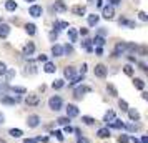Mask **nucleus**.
Masks as SVG:
<instances>
[{"label": "nucleus", "instance_id": "nucleus-1", "mask_svg": "<svg viewBox=\"0 0 148 143\" xmlns=\"http://www.w3.org/2000/svg\"><path fill=\"white\" fill-rule=\"evenodd\" d=\"M62 105H63V102H62L60 96H52L50 100H48V107H50V110H53V112H58V110L62 108Z\"/></svg>", "mask_w": 148, "mask_h": 143}, {"label": "nucleus", "instance_id": "nucleus-58", "mask_svg": "<svg viewBox=\"0 0 148 143\" xmlns=\"http://www.w3.org/2000/svg\"><path fill=\"white\" fill-rule=\"evenodd\" d=\"M0 143H7V142H5V140H2V138H0Z\"/></svg>", "mask_w": 148, "mask_h": 143}, {"label": "nucleus", "instance_id": "nucleus-27", "mask_svg": "<svg viewBox=\"0 0 148 143\" xmlns=\"http://www.w3.org/2000/svg\"><path fill=\"white\" fill-rule=\"evenodd\" d=\"M68 38H70V42H77V30L75 28H68Z\"/></svg>", "mask_w": 148, "mask_h": 143}, {"label": "nucleus", "instance_id": "nucleus-4", "mask_svg": "<svg viewBox=\"0 0 148 143\" xmlns=\"http://www.w3.org/2000/svg\"><path fill=\"white\" fill-rule=\"evenodd\" d=\"M38 123H40V116H38V115H30L27 118L28 128H35V127H38Z\"/></svg>", "mask_w": 148, "mask_h": 143}, {"label": "nucleus", "instance_id": "nucleus-45", "mask_svg": "<svg viewBox=\"0 0 148 143\" xmlns=\"http://www.w3.org/2000/svg\"><path fill=\"white\" fill-rule=\"evenodd\" d=\"M77 143H90V142H88L87 138H82V136H80V138H78V142H77Z\"/></svg>", "mask_w": 148, "mask_h": 143}, {"label": "nucleus", "instance_id": "nucleus-44", "mask_svg": "<svg viewBox=\"0 0 148 143\" xmlns=\"http://www.w3.org/2000/svg\"><path fill=\"white\" fill-rule=\"evenodd\" d=\"M38 62H47V57L42 53V55H38Z\"/></svg>", "mask_w": 148, "mask_h": 143}, {"label": "nucleus", "instance_id": "nucleus-2", "mask_svg": "<svg viewBox=\"0 0 148 143\" xmlns=\"http://www.w3.org/2000/svg\"><path fill=\"white\" fill-rule=\"evenodd\" d=\"M25 103H27L28 107H37L40 103V96L38 95H27L25 96Z\"/></svg>", "mask_w": 148, "mask_h": 143}, {"label": "nucleus", "instance_id": "nucleus-13", "mask_svg": "<svg viewBox=\"0 0 148 143\" xmlns=\"http://www.w3.org/2000/svg\"><path fill=\"white\" fill-rule=\"evenodd\" d=\"M53 8L57 12H65L67 10V5H65V2H62V0H57L53 3Z\"/></svg>", "mask_w": 148, "mask_h": 143}, {"label": "nucleus", "instance_id": "nucleus-25", "mask_svg": "<svg viewBox=\"0 0 148 143\" xmlns=\"http://www.w3.org/2000/svg\"><path fill=\"white\" fill-rule=\"evenodd\" d=\"M97 135L100 136V138H108V136H110V130L108 128H100Z\"/></svg>", "mask_w": 148, "mask_h": 143}, {"label": "nucleus", "instance_id": "nucleus-37", "mask_svg": "<svg viewBox=\"0 0 148 143\" xmlns=\"http://www.w3.org/2000/svg\"><path fill=\"white\" fill-rule=\"evenodd\" d=\"M52 135L57 136V140H58V142H63V135H62V131H60V130H55V131L52 133Z\"/></svg>", "mask_w": 148, "mask_h": 143}, {"label": "nucleus", "instance_id": "nucleus-41", "mask_svg": "<svg viewBox=\"0 0 148 143\" xmlns=\"http://www.w3.org/2000/svg\"><path fill=\"white\" fill-rule=\"evenodd\" d=\"M80 82H83V75H80V77H77V78H73V82L70 83V85H77V83H80Z\"/></svg>", "mask_w": 148, "mask_h": 143}, {"label": "nucleus", "instance_id": "nucleus-43", "mask_svg": "<svg viewBox=\"0 0 148 143\" xmlns=\"http://www.w3.org/2000/svg\"><path fill=\"white\" fill-rule=\"evenodd\" d=\"M138 15H140V20L141 22H147L148 20V17H147V14H145V12H140Z\"/></svg>", "mask_w": 148, "mask_h": 143}, {"label": "nucleus", "instance_id": "nucleus-39", "mask_svg": "<svg viewBox=\"0 0 148 143\" xmlns=\"http://www.w3.org/2000/svg\"><path fill=\"white\" fill-rule=\"evenodd\" d=\"M5 72H7V65L3 62H0V75H5Z\"/></svg>", "mask_w": 148, "mask_h": 143}, {"label": "nucleus", "instance_id": "nucleus-3", "mask_svg": "<svg viewBox=\"0 0 148 143\" xmlns=\"http://www.w3.org/2000/svg\"><path fill=\"white\" fill-rule=\"evenodd\" d=\"M95 77H98V78H105L107 77V68H105V65H101V63L95 65Z\"/></svg>", "mask_w": 148, "mask_h": 143}, {"label": "nucleus", "instance_id": "nucleus-47", "mask_svg": "<svg viewBox=\"0 0 148 143\" xmlns=\"http://www.w3.org/2000/svg\"><path fill=\"white\" fill-rule=\"evenodd\" d=\"M140 53L141 55H147V47H140Z\"/></svg>", "mask_w": 148, "mask_h": 143}, {"label": "nucleus", "instance_id": "nucleus-60", "mask_svg": "<svg viewBox=\"0 0 148 143\" xmlns=\"http://www.w3.org/2000/svg\"><path fill=\"white\" fill-rule=\"evenodd\" d=\"M88 2H93V0H88Z\"/></svg>", "mask_w": 148, "mask_h": 143}, {"label": "nucleus", "instance_id": "nucleus-15", "mask_svg": "<svg viewBox=\"0 0 148 143\" xmlns=\"http://www.w3.org/2000/svg\"><path fill=\"white\" fill-rule=\"evenodd\" d=\"M52 53H53V57H62L63 55V47L62 45H53L52 47Z\"/></svg>", "mask_w": 148, "mask_h": 143}, {"label": "nucleus", "instance_id": "nucleus-14", "mask_svg": "<svg viewBox=\"0 0 148 143\" xmlns=\"http://www.w3.org/2000/svg\"><path fill=\"white\" fill-rule=\"evenodd\" d=\"M128 116H130V120H133V122H138V120H140V113L135 108H128Z\"/></svg>", "mask_w": 148, "mask_h": 143}, {"label": "nucleus", "instance_id": "nucleus-23", "mask_svg": "<svg viewBox=\"0 0 148 143\" xmlns=\"http://www.w3.org/2000/svg\"><path fill=\"white\" fill-rule=\"evenodd\" d=\"M133 85H135V88H138V90H143V88H145V82H143L141 78H135V80H133Z\"/></svg>", "mask_w": 148, "mask_h": 143}, {"label": "nucleus", "instance_id": "nucleus-26", "mask_svg": "<svg viewBox=\"0 0 148 143\" xmlns=\"http://www.w3.org/2000/svg\"><path fill=\"white\" fill-rule=\"evenodd\" d=\"M8 133L14 136V138H20V136L23 135V131H22V130H18V128H12L10 131H8Z\"/></svg>", "mask_w": 148, "mask_h": 143}, {"label": "nucleus", "instance_id": "nucleus-33", "mask_svg": "<svg viewBox=\"0 0 148 143\" xmlns=\"http://www.w3.org/2000/svg\"><path fill=\"white\" fill-rule=\"evenodd\" d=\"M82 122L87 123V125H93V123H95V118H92V116H82Z\"/></svg>", "mask_w": 148, "mask_h": 143}, {"label": "nucleus", "instance_id": "nucleus-31", "mask_svg": "<svg viewBox=\"0 0 148 143\" xmlns=\"http://www.w3.org/2000/svg\"><path fill=\"white\" fill-rule=\"evenodd\" d=\"M123 73L128 75V77H132L133 75V67H132V65H125V67H123Z\"/></svg>", "mask_w": 148, "mask_h": 143}, {"label": "nucleus", "instance_id": "nucleus-10", "mask_svg": "<svg viewBox=\"0 0 148 143\" xmlns=\"http://www.w3.org/2000/svg\"><path fill=\"white\" fill-rule=\"evenodd\" d=\"M34 52H35V43L34 42H28L27 45L23 47V55H34Z\"/></svg>", "mask_w": 148, "mask_h": 143}, {"label": "nucleus", "instance_id": "nucleus-17", "mask_svg": "<svg viewBox=\"0 0 148 143\" xmlns=\"http://www.w3.org/2000/svg\"><path fill=\"white\" fill-rule=\"evenodd\" d=\"M98 18H100V17H98L97 14L88 15V25H90V27H93V25H97V23H98Z\"/></svg>", "mask_w": 148, "mask_h": 143}, {"label": "nucleus", "instance_id": "nucleus-53", "mask_svg": "<svg viewBox=\"0 0 148 143\" xmlns=\"http://www.w3.org/2000/svg\"><path fill=\"white\" fill-rule=\"evenodd\" d=\"M141 98H143V100H147V98H148V93H145V92H143V93H141Z\"/></svg>", "mask_w": 148, "mask_h": 143}, {"label": "nucleus", "instance_id": "nucleus-42", "mask_svg": "<svg viewBox=\"0 0 148 143\" xmlns=\"http://www.w3.org/2000/svg\"><path fill=\"white\" fill-rule=\"evenodd\" d=\"M65 52H67V53H72V52H73L72 45H65V47H63V53H65Z\"/></svg>", "mask_w": 148, "mask_h": 143}, {"label": "nucleus", "instance_id": "nucleus-40", "mask_svg": "<svg viewBox=\"0 0 148 143\" xmlns=\"http://www.w3.org/2000/svg\"><path fill=\"white\" fill-rule=\"evenodd\" d=\"M90 43H92V40H85L83 42V47L87 48L88 52H92V45H90Z\"/></svg>", "mask_w": 148, "mask_h": 143}, {"label": "nucleus", "instance_id": "nucleus-48", "mask_svg": "<svg viewBox=\"0 0 148 143\" xmlns=\"http://www.w3.org/2000/svg\"><path fill=\"white\" fill-rule=\"evenodd\" d=\"M85 72H87V63H83V65H82V75H83Z\"/></svg>", "mask_w": 148, "mask_h": 143}, {"label": "nucleus", "instance_id": "nucleus-32", "mask_svg": "<svg viewBox=\"0 0 148 143\" xmlns=\"http://www.w3.org/2000/svg\"><path fill=\"white\" fill-rule=\"evenodd\" d=\"M53 27H55V28H68V22H62V20H58V22H55Z\"/></svg>", "mask_w": 148, "mask_h": 143}, {"label": "nucleus", "instance_id": "nucleus-5", "mask_svg": "<svg viewBox=\"0 0 148 143\" xmlns=\"http://www.w3.org/2000/svg\"><path fill=\"white\" fill-rule=\"evenodd\" d=\"M72 14L82 17V15L87 14V8H85V5H73V7H72Z\"/></svg>", "mask_w": 148, "mask_h": 143}, {"label": "nucleus", "instance_id": "nucleus-16", "mask_svg": "<svg viewBox=\"0 0 148 143\" xmlns=\"http://www.w3.org/2000/svg\"><path fill=\"white\" fill-rule=\"evenodd\" d=\"M113 120H115V112H113V110H108L107 113H105V116H103V122L112 123Z\"/></svg>", "mask_w": 148, "mask_h": 143}, {"label": "nucleus", "instance_id": "nucleus-6", "mask_svg": "<svg viewBox=\"0 0 148 143\" xmlns=\"http://www.w3.org/2000/svg\"><path fill=\"white\" fill-rule=\"evenodd\" d=\"M115 15V10L112 5H107V7H103V18H107V20H110V18H113Z\"/></svg>", "mask_w": 148, "mask_h": 143}, {"label": "nucleus", "instance_id": "nucleus-52", "mask_svg": "<svg viewBox=\"0 0 148 143\" xmlns=\"http://www.w3.org/2000/svg\"><path fill=\"white\" fill-rule=\"evenodd\" d=\"M50 38H52V40H55V38H57V34H55V32H52V34H50Z\"/></svg>", "mask_w": 148, "mask_h": 143}, {"label": "nucleus", "instance_id": "nucleus-11", "mask_svg": "<svg viewBox=\"0 0 148 143\" xmlns=\"http://www.w3.org/2000/svg\"><path fill=\"white\" fill-rule=\"evenodd\" d=\"M67 116H68V118L78 116V108H77L75 105H68V107H67Z\"/></svg>", "mask_w": 148, "mask_h": 143}, {"label": "nucleus", "instance_id": "nucleus-54", "mask_svg": "<svg viewBox=\"0 0 148 143\" xmlns=\"http://www.w3.org/2000/svg\"><path fill=\"white\" fill-rule=\"evenodd\" d=\"M132 142H133V143H140V140H138V138H135V136H132Z\"/></svg>", "mask_w": 148, "mask_h": 143}, {"label": "nucleus", "instance_id": "nucleus-28", "mask_svg": "<svg viewBox=\"0 0 148 143\" xmlns=\"http://www.w3.org/2000/svg\"><path fill=\"white\" fill-rule=\"evenodd\" d=\"M18 98H10V96H3L2 98V103H5V105H15V102H17Z\"/></svg>", "mask_w": 148, "mask_h": 143}, {"label": "nucleus", "instance_id": "nucleus-8", "mask_svg": "<svg viewBox=\"0 0 148 143\" xmlns=\"http://www.w3.org/2000/svg\"><path fill=\"white\" fill-rule=\"evenodd\" d=\"M42 12H43V10H42L40 5H32V7L28 8V14L32 15V17H40Z\"/></svg>", "mask_w": 148, "mask_h": 143}, {"label": "nucleus", "instance_id": "nucleus-36", "mask_svg": "<svg viewBox=\"0 0 148 143\" xmlns=\"http://www.w3.org/2000/svg\"><path fill=\"white\" fill-rule=\"evenodd\" d=\"M12 92H15V93H27V90L23 87H12Z\"/></svg>", "mask_w": 148, "mask_h": 143}, {"label": "nucleus", "instance_id": "nucleus-22", "mask_svg": "<svg viewBox=\"0 0 148 143\" xmlns=\"http://www.w3.org/2000/svg\"><path fill=\"white\" fill-rule=\"evenodd\" d=\"M107 90H108V93H110L112 96H118V90L115 88L113 83H108V85H107Z\"/></svg>", "mask_w": 148, "mask_h": 143}, {"label": "nucleus", "instance_id": "nucleus-49", "mask_svg": "<svg viewBox=\"0 0 148 143\" xmlns=\"http://www.w3.org/2000/svg\"><path fill=\"white\" fill-rule=\"evenodd\" d=\"M80 34L82 35H87L88 34V28H80Z\"/></svg>", "mask_w": 148, "mask_h": 143}, {"label": "nucleus", "instance_id": "nucleus-18", "mask_svg": "<svg viewBox=\"0 0 148 143\" xmlns=\"http://www.w3.org/2000/svg\"><path fill=\"white\" fill-rule=\"evenodd\" d=\"M5 8H7L8 12H14L15 8H17V2L15 0H7L5 2Z\"/></svg>", "mask_w": 148, "mask_h": 143}, {"label": "nucleus", "instance_id": "nucleus-20", "mask_svg": "<svg viewBox=\"0 0 148 143\" xmlns=\"http://www.w3.org/2000/svg\"><path fill=\"white\" fill-rule=\"evenodd\" d=\"M110 127H112V128H115V130H120V128H123L125 125H123V122H121V120H118V118H115L113 122L110 123Z\"/></svg>", "mask_w": 148, "mask_h": 143}, {"label": "nucleus", "instance_id": "nucleus-7", "mask_svg": "<svg viewBox=\"0 0 148 143\" xmlns=\"http://www.w3.org/2000/svg\"><path fill=\"white\" fill-rule=\"evenodd\" d=\"M125 50H127V43H121V42H120V43H116V47H115L112 57H118V55H121Z\"/></svg>", "mask_w": 148, "mask_h": 143}, {"label": "nucleus", "instance_id": "nucleus-56", "mask_svg": "<svg viewBox=\"0 0 148 143\" xmlns=\"http://www.w3.org/2000/svg\"><path fill=\"white\" fill-rule=\"evenodd\" d=\"M3 120H5V116H3L2 113H0V123H3Z\"/></svg>", "mask_w": 148, "mask_h": 143}, {"label": "nucleus", "instance_id": "nucleus-61", "mask_svg": "<svg viewBox=\"0 0 148 143\" xmlns=\"http://www.w3.org/2000/svg\"><path fill=\"white\" fill-rule=\"evenodd\" d=\"M25 143H28V142H27V140H25Z\"/></svg>", "mask_w": 148, "mask_h": 143}, {"label": "nucleus", "instance_id": "nucleus-12", "mask_svg": "<svg viewBox=\"0 0 148 143\" xmlns=\"http://www.w3.org/2000/svg\"><path fill=\"white\" fill-rule=\"evenodd\" d=\"M8 34H10V27H8L7 23H2V25H0V38L8 37Z\"/></svg>", "mask_w": 148, "mask_h": 143}, {"label": "nucleus", "instance_id": "nucleus-57", "mask_svg": "<svg viewBox=\"0 0 148 143\" xmlns=\"http://www.w3.org/2000/svg\"><path fill=\"white\" fill-rule=\"evenodd\" d=\"M97 5H98V7H101V5H103V3H101V0H97Z\"/></svg>", "mask_w": 148, "mask_h": 143}, {"label": "nucleus", "instance_id": "nucleus-34", "mask_svg": "<svg viewBox=\"0 0 148 143\" xmlns=\"http://www.w3.org/2000/svg\"><path fill=\"white\" fill-rule=\"evenodd\" d=\"M118 107L121 108V112H128V103L125 102V100H120V102H118Z\"/></svg>", "mask_w": 148, "mask_h": 143}, {"label": "nucleus", "instance_id": "nucleus-19", "mask_svg": "<svg viewBox=\"0 0 148 143\" xmlns=\"http://www.w3.org/2000/svg\"><path fill=\"white\" fill-rule=\"evenodd\" d=\"M43 70H45L47 73H53L55 70H57V67H55L52 62H45V67H43Z\"/></svg>", "mask_w": 148, "mask_h": 143}, {"label": "nucleus", "instance_id": "nucleus-46", "mask_svg": "<svg viewBox=\"0 0 148 143\" xmlns=\"http://www.w3.org/2000/svg\"><path fill=\"white\" fill-rule=\"evenodd\" d=\"M65 131H67V133H72L73 128H72V127H68V125H65Z\"/></svg>", "mask_w": 148, "mask_h": 143}, {"label": "nucleus", "instance_id": "nucleus-55", "mask_svg": "<svg viewBox=\"0 0 148 143\" xmlns=\"http://www.w3.org/2000/svg\"><path fill=\"white\" fill-rule=\"evenodd\" d=\"M140 143H148V138L147 136H143V138H141V142Z\"/></svg>", "mask_w": 148, "mask_h": 143}, {"label": "nucleus", "instance_id": "nucleus-38", "mask_svg": "<svg viewBox=\"0 0 148 143\" xmlns=\"http://www.w3.org/2000/svg\"><path fill=\"white\" fill-rule=\"evenodd\" d=\"M128 142H130L128 135H120L118 136V143H128Z\"/></svg>", "mask_w": 148, "mask_h": 143}, {"label": "nucleus", "instance_id": "nucleus-59", "mask_svg": "<svg viewBox=\"0 0 148 143\" xmlns=\"http://www.w3.org/2000/svg\"><path fill=\"white\" fill-rule=\"evenodd\" d=\"M25 2H35V0H25Z\"/></svg>", "mask_w": 148, "mask_h": 143}, {"label": "nucleus", "instance_id": "nucleus-29", "mask_svg": "<svg viewBox=\"0 0 148 143\" xmlns=\"http://www.w3.org/2000/svg\"><path fill=\"white\" fill-rule=\"evenodd\" d=\"M92 42H93V43H97L98 47H101V45H105V38H103L101 35H97V37H95V38H93Z\"/></svg>", "mask_w": 148, "mask_h": 143}, {"label": "nucleus", "instance_id": "nucleus-30", "mask_svg": "<svg viewBox=\"0 0 148 143\" xmlns=\"http://www.w3.org/2000/svg\"><path fill=\"white\" fill-rule=\"evenodd\" d=\"M63 85H65V82H63V80H55V82L52 83L53 90H60V88H63Z\"/></svg>", "mask_w": 148, "mask_h": 143}, {"label": "nucleus", "instance_id": "nucleus-51", "mask_svg": "<svg viewBox=\"0 0 148 143\" xmlns=\"http://www.w3.org/2000/svg\"><path fill=\"white\" fill-rule=\"evenodd\" d=\"M118 3H121V0H112V7L113 5H118Z\"/></svg>", "mask_w": 148, "mask_h": 143}, {"label": "nucleus", "instance_id": "nucleus-35", "mask_svg": "<svg viewBox=\"0 0 148 143\" xmlns=\"http://www.w3.org/2000/svg\"><path fill=\"white\" fill-rule=\"evenodd\" d=\"M57 122L60 123V125H68V123H70V118H68V116H60Z\"/></svg>", "mask_w": 148, "mask_h": 143}, {"label": "nucleus", "instance_id": "nucleus-24", "mask_svg": "<svg viewBox=\"0 0 148 143\" xmlns=\"http://www.w3.org/2000/svg\"><path fill=\"white\" fill-rule=\"evenodd\" d=\"M25 30H27L28 35H35V32H37V27H35L34 23H27V25H25Z\"/></svg>", "mask_w": 148, "mask_h": 143}, {"label": "nucleus", "instance_id": "nucleus-21", "mask_svg": "<svg viewBox=\"0 0 148 143\" xmlns=\"http://www.w3.org/2000/svg\"><path fill=\"white\" fill-rule=\"evenodd\" d=\"M63 75L67 77V78H73L75 68H73V67H65V70H63Z\"/></svg>", "mask_w": 148, "mask_h": 143}, {"label": "nucleus", "instance_id": "nucleus-9", "mask_svg": "<svg viewBox=\"0 0 148 143\" xmlns=\"http://www.w3.org/2000/svg\"><path fill=\"white\" fill-rule=\"evenodd\" d=\"M87 92H90V88H88V87H83V85H82V87H78V88H75L73 96L77 98V100H78V98H82V95H83V93H87Z\"/></svg>", "mask_w": 148, "mask_h": 143}, {"label": "nucleus", "instance_id": "nucleus-50", "mask_svg": "<svg viewBox=\"0 0 148 143\" xmlns=\"http://www.w3.org/2000/svg\"><path fill=\"white\" fill-rule=\"evenodd\" d=\"M95 53H97V55H101V53H103V50H101V47H98V48H97V50H95Z\"/></svg>", "mask_w": 148, "mask_h": 143}]
</instances>
